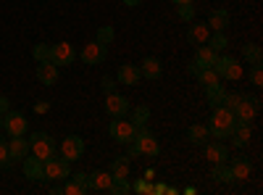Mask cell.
Listing matches in <instances>:
<instances>
[{
	"label": "cell",
	"mask_w": 263,
	"mask_h": 195,
	"mask_svg": "<svg viewBox=\"0 0 263 195\" xmlns=\"http://www.w3.org/2000/svg\"><path fill=\"white\" fill-rule=\"evenodd\" d=\"M237 119H234V111H229L227 105H216L213 114H211V121H208V132L216 137V140H227L232 135Z\"/></svg>",
	"instance_id": "obj_1"
},
{
	"label": "cell",
	"mask_w": 263,
	"mask_h": 195,
	"mask_svg": "<svg viewBox=\"0 0 263 195\" xmlns=\"http://www.w3.org/2000/svg\"><path fill=\"white\" fill-rule=\"evenodd\" d=\"M132 145H135L140 150V156H147V158H156L161 153V145H158V137L150 132L147 127H140L135 140H132Z\"/></svg>",
	"instance_id": "obj_2"
},
{
	"label": "cell",
	"mask_w": 263,
	"mask_h": 195,
	"mask_svg": "<svg viewBox=\"0 0 263 195\" xmlns=\"http://www.w3.org/2000/svg\"><path fill=\"white\" fill-rule=\"evenodd\" d=\"M71 174V161H66L63 156H50V158H45L42 161V177L45 180H66Z\"/></svg>",
	"instance_id": "obj_3"
},
{
	"label": "cell",
	"mask_w": 263,
	"mask_h": 195,
	"mask_svg": "<svg viewBox=\"0 0 263 195\" xmlns=\"http://www.w3.org/2000/svg\"><path fill=\"white\" fill-rule=\"evenodd\" d=\"M29 153H34L40 161L55 156V140L50 135H45V132H34L29 137Z\"/></svg>",
	"instance_id": "obj_4"
},
{
	"label": "cell",
	"mask_w": 263,
	"mask_h": 195,
	"mask_svg": "<svg viewBox=\"0 0 263 195\" xmlns=\"http://www.w3.org/2000/svg\"><path fill=\"white\" fill-rule=\"evenodd\" d=\"M137 129H140V127H135L126 116H121V119H114V121H111L108 132H111V137H114L116 143H121V145H132V140H135V135H137Z\"/></svg>",
	"instance_id": "obj_5"
},
{
	"label": "cell",
	"mask_w": 263,
	"mask_h": 195,
	"mask_svg": "<svg viewBox=\"0 0 263 195\" xmlns=\"http://www.w3.org/2000/svg\"><path fill=\"white\" fill-rule=\"evenodd\" d=\"M213 72L221 79H229V82H237L242 77V66H239V61L232 58V56H218V61L213 63Z\"/></svg>",
	"instance_id": "obj_6"
},
{
	"label": "cell",
	"mask_w": 263,
	"mask_h": 195,
	"mask_svg": "<svg viewBox=\"0 0 263 195\" xmlns=\"http://www.w3.org/2000/svg\"><path fill=\"white\" fill-rule=\"evenodd\" d=\"M3 129L11 137H21V135H27L29 121H27V116L21 111H6L3 114Z\"/></svg>",
	"instance_id": "obj_7"
},
{
	"label": "cell",
	"mask_w": 263,
	"mask_h": 195,
	"mask_svg": "<svg viewBox=\"0 0 263 195\" xmlns=\"http://www.w3.org/2000/svg\"><path fill=\"white\" fill-rule=\"evenodd\" d=\"M105 114L111 116V119H121L129 114V100L121 95V93H108L105 95Z\"/></svg>",
	"instance_id": "obj_8"
},
{
	"label": "cell",
	"mask_w": 263,
	"mask_h": 195,
	"mask_svg": "<svg viewBox=\"0 0 263 195\" xmlns=\"http://www.w3.org/2000/svg\"><path fill=\"white\" fill-rule=\"evenodd\" d=\"M258 111H260V100L258 98H242L239 100V105L234 108V119L237 121H245V124H250L255 116H258Z\"/></svg>",
	"instance_id": "obj_9"
},
{
	"label": "cell",
	"mask_w": 263,
	"mask_h": 195,
	"mask_svg": "<svg viewBox=\"0 0 263 195\" xmlns=\"http://www.w3.org/2000/svg\"><path fill=\"white\" fill-rule=\"evenodd\" d=\"M61 156L66 161H79L84 156V140L79 135H69V137H63L61 143Z\"/></svg>",
	"instance_id": "obj_10"
},
{
	"label": "cell",
	"mask_w": 263,
	"mask_h": 195,
	"mask_svg": "<svg viewBox=\"0 0 263 195\" xmlns=\"http://www.w3.org/2000/svg\"><path fill=\"white\" fill-rule=\"evenodd\" d=\"M108 45H103V42H90V45H84L82 50H79V58L87 63V66H98V63H103L105 61V56H108V50H105Z\"/></svg>",
	"instance_id": "obj_11"
},
{
	"label": "cell",
	"mask_w": 263,
	"mask_h": 195,
	"mask_svg": "<svg viewBox=\"0 0 263 195\" xmlns=\"http://www.w3.org/2000/svg\"><path fill=\"white\" fill-rule=\"evenodd\" d=\"M77 58V50L71 42H58V45H50V61L55 66H69Z\"/></svg>",
	"instance_id": "obj_12"
},
{
	"label": "cell",
	"mask_w": 263,
	"mask_h": 195,
	"mask_svg": "<svg viewBox=\"0 0 263 195\" xmlns=\"http://www.w3.org/2000/svg\"><path fill=\"white\" fill-rule=\"evenodd\" d=\"M111 182H114V174L105 171V169H98V171H92V174H87V185H90L92 192H108Z\"/></svg>",
	"instance_id": "obj_13"
},
{
	"label": "cell",
	"mask_w": 263,
	"mask_h": 195,
	"mask_svg": "<svg viewBox=\"0 0 263 195\" xmlns=\"http://www.w3.org/2000/svg\"><path fill=\"white\" fill-rule=\"evenodd\" d=\"M218 56H221V53H216V50L208 48V45H197L192 63H195L197 69H213V63L218 61Z\"/></svg>",
	"instance_id": "obj_14"
},
{
	"label": "cell",
	"mask_w": 263,
	"mask_h": 195,
	"mask_svg": "<svg viewBox=\"0 0 263 195\" xmlns=\"http://www.w3.org/2000/svg\"><path fill=\"white\" fill-rule=\"evenodd\" d=\"M87 190H90V185H87V174H84V171H77V174L66 177V185H63L66 195H84Z\"/></svg>",
	"instance_id": "obj_15"
},
{
	"label": "cell",
	"mask_w": 263,
	"mask_h": 195,
	"mask_svg": "<svg viewBox=\"0 0 263 195\" xmlns=\"http://www.w3.org/2000/svg\"><path fill=\"white\" fill-rule=\"evenodd\" d=\"M27 156H29V140H24V135L11 137L8 140V158L11 161H24Z\"/></svg>",
	"instance_id": "obj_16"
},
{
	"label": "cell",
	"mask_w": 263,
	"mask_h": 195,
	"mask_svg": "<svg viewBox=\"0 0 263 195\" xmlns=\"http://www.w3.org/2000/svg\"><path fill=\"white\" fill-rule=\"evenodd\" d=\"M227 161H229V171H232V177H234V180H248V177H250L253 164H250L248 158H242V156H232V158H227Z\"/></svg>",
	"instance_id": "obj_17"
},
{
	"label": "cell",
	"mask_w": 263,
	"mask_h": 195,
	"mask_svg": "<svg viewBox=\"0 0 263 195\" xmlns=\"http://www.w3.org/2000/svg\"><path fill=\"white\" fill-rule=\"evenodd\" d=\"M21 169H24V177H27V180H32V182L45 180V177H42V161H40L34 153H29L24 161H21Z\"/></svg>",
	"instance_id": "obj_18"
},
{
	"label": "cell",
	"mask_w": 263,
	"mask_h": 195,
	"mask_svg": "<svg viewBox=\"0 0 263 195\" xmlns=\"http://www.w3.org/2000/svg\"><path fill=\"white\" fill-rule=\"evenodd\" d=\"M250 135H253L250 124L237 121V124H234V129H232V135H229V140H232V145H234V148H245V145L250 143Z\"/></svg>",
	"instance_id": "obj_19"
},
{
	"label": "cell",
	"mask_w": 263,
	"mask_h": 195,
	"mask_svg": "<svg viewBox=\"0 0 263 195\" xmlns=\"http://www.w3.org/2000/svg\"><path fill=\"white\" fill-rule=\"evenodd\" d=\"M140 74H142V79H161L163 63H161L156 56H147V58L142 61V66H140Z\"/></svg>",
	"instance_id": "obj_20"
},
{
	"label": "cell",
	"mask_w": 263,
	"mask_h": 195,
	"mask_svg": "<svg viewBox=\"0 0 263 195\" xmlns=\"http://www.w3.org/2000/svg\"><path fill=\"white\" fill-rule=\"evenodd\" d=\"M37 79L42 82V84H55L58 82V66L53 61H42V63H37Z\"/></svg>",
	"instance_id": "obj_21"
},
{
	"label": "cell",
	"mask_w": 263,
	"mask_h": 195,
	"mask_svg": "<svg viewBox=\"0 0 263 195\" xmlns=\"http://www.w3.org/2000/svg\"><path fill=\"white\" fill-rule=\"evenodd\" d=\"M229 158V150L224 143H205V161L208 164H224Z\"/></svg>",
	"instance_id": "obj_22"
},
{
	"label": "cell",
	"mask_w": 263,
	"mask_h": 195,
	"mask_svg": "<svg viewBox=\"0 0 263 195\" xmlns=\"http://www.w3.org/2000/svg\"><path fill=\"white\" fill-rule=\"evenodd\" d=\"M140 79H142V74H140V66H135V63H124L116 72V82H121V84H137Z\"/></svg>",
	"instance_id": "obj_23"
},
{
	"label": "cell",
	"mask_w": 263,
	"mask_h": 195,
	"mask_svg": "<svg viewBox=\"0 0 263 195\" xmlns=\"http://www.w3.org/2000/svg\"><path fill=\"white\" fill-rule=\"evenodd\" d=\"M227 27H229V13L224 8H216L208 13V29L211 32H227Z\"/></svg>",
	"instance_id": "obj_24"
},
{
	"label": "cell",
	"mask_w": 263,
	"mask_h": 195,
	"mask_svg": "<svg viewBox=\"0 0 263 195\" xmlns=\"http://www.w3.org/2000/svg\"><path fill=\"white\" fill-rule=\"evenodd\" d=\"M208 37H211V29H208L205 24H192V27L187 29V40L192 42V45H205Z\"/></svg>",
	"instance_id": "obj_25"
},
{
	"label": "cell",
	"mask_w": 263,
	"mask_h": 195,
	"mask_svg": "<svg viewBox=\"0 0 263 195\" xmlns=\"http://www.w3.org/2000/svg\"><path fill=\"white\" fill-rule=\"evenodd\" d=\"M203 90H205V100H208V105H211V108H216V105H224L227 90L221 87V82H218V84H211V87H203Z\"/></svg>",
	"instance_id": "obj_26"
},
{
	"label": "cell",
	"mask_w": 263,
	"mask_h": 195,
	"mask_svg": "<svg viewBox=\"0 0 263 195\" xmlns=\"http://www.w3.org/2000/svg\"><path fill=\"white\" fill-rule=\"evenodd\" d=\"M213 169H211V177L216 180V182H221V185H229V182H234V177H232V171H229V164L224 161V164H211Z\"/></svg>",
	"instance_id": "obj_27"
},
{
	"label": "cell",
	"mask_w": 263,
	"mask_h": 195,
	"mask_svg": "<svg viewBox=\"0 0 263 195\" xmlns=\"http://www.w3.org/2000/svg\"><path fill=\"white\" fill-rule=\"evenodd\" d=\"M129 166H132V158L129 156H119V158H114V164H111V174H114V180H119V177H129Z\"/></svg>",
	"instance_id": "obj_28"
},
{
	"label": "cell",
	"mask_w": 263,
	"mask_h": 195,
	"mask_svg": "<svg viewBox=\"0 0 263 195\" xmlns=\"http://www.w3.org/2000/svg\"><path fill=\"white\" fill-rule=\"evenodd\" d=\"M208 135H211V132H208V127H205V124H192V127L187 129V140L195 143V145H203Z\"/></svg>",
	"instance_id": "obj_29"
},
{
	"label": "cell",
	"mask_w": 263,
	"mask_h": 195,
	"mask_svg": "<svg viewBox=\"0 0 263 195\" xmlns=\"http://www.w3.org/2000/svg\"><path fill=\"white\" fill-rule=\"evenodd\" d=\"M208 48H213L216 53H221V50H227V45H229V40H227V32H211V37H208V42H205Z\"/></svg>",
	"instance_id": "obj_30"
},
{
	"label": "cell",
	"mask_w": 263,
	"mask_h": 195,
	"mask_svg": "<svg viewBox=\"0 0 263 195\" xmlns=\"http://www.w3.org/2000/svg\"><path fill=\"white\" fill-rule=\"evenodd\" d=\"M197 82H200L203 84V87H211V84H218V82H221V77H218L213 69H197Z\"/></svg>",
	"instance_id": "obj_31"
},
{
	"label": "cell",
	"mask_w": 263,
	"mask_h": 195,
	"mask_svg": "<svg viewBox=\"0 0 263 195\" xmlns=\"http://www.w3.org/2000/svg\"><path fill=\"white\" fill-rule=\"evenodd\" d=\"M242 56H245L248 63H260V58H263V53H260V48L255 45V42H245V45H242Z\"/></svg>",
	"instance_id": "obj_32"
},
{
	"label": "cell",
	"mask_w": 263,
	"mask_h": 195,
	"mask_svg": "<svg viewBox=\"0 0 263 195\" xmlns=\"http://www.w3.org/2000/svg\"><path fill=\"white\" fill-rule=\"evenodd\" d=\"M147 119H150V108H147V105H137L135 111H132V119H129V121L135 124V127H145Z\"/></svg>",
	"instance_id": "obj_33"
},
{
	"label": "cell",
	"mask_w": 263,
	"mask_h": 195,
	"mask_svg": "<svg viewBox=\"0 0 263 195\" xmlns=\"http://www.w3.org/2000/svg\"><path fill=\"white\" fill-rule=\"evenodd\" d=\"M108 192H111V195H126V192H132V185L126 182V177H119V180H114V182H111Z\"/></svg>",
	"instance_id": "obj_34"
},
{
	"label": "cell",
	"mask_w": 263,
	"mask_h": 195,
	"mask_svg": "<svg viewBox=\"0 0 263 195\" xmlns=\"http://www.w3.org/2000/svg\"><path fill=\"white\" fill-rule=\"evenodd\" d=\"M132 192H137V195H153V180H137L135 185H132Z\"/></svg>",
	"instance_id": "obj_35"
},
{
	"label": "cell",
	"mask_w": 263,
	"mask_h": 195,
	"mask_svg": "<svg viewBox=\"0 0 263 195\" xmlns=\"http://www.w3.org/2000/svg\"><path fill=\"white\" fill-rule=\"evenodd\" d=\"M34 61H37V63L50 61V45H45V42H37V45H34Z\"/></svg>",
	"instance_id": "obj_36"
},
{
	"label": "cell",
	"mask_w": 263,
	"mask_h": 195,
	"mask_svg": "<svg viewBox=\"0 0 263 195\" xmlns=\"http://www.w3.org/2000/svg\"><path fill=\"white\" fill-rule=\"evenodd\" d=\"M250 82H253V87H260V84H263V69H260V63H253Z\"/></svg>",
	"instance_id": "obj_37"
},
{
	"label": "cell",
	"mask_w": 263,
	"mask_h": 195,
	"mask_svg": "<svg viewBox=\"0 0 263 195\" xmlns=\"http://www.w3.org/2000/svg\"><path fill=\"white\" fill-rule=\"evenodd\" d=\"M245 95L242 93H227V98H224V105L229 108V111H234V108L239 105V100H242Z\"/></svg>",
	"instance_id": "obj_38"
},
{
	"label": "cell",
	"mask_w": 263,
	"mask_h": 195,
	"mask_svg": "<svg viewBox=\"0 0 263 195\" xmlns=\"http://www.w3.org/2000/svg\"><path fill=\"white\" fill-rule=\"evenodd\" d=\"M11 158H8V140L0 135V166H8Z\"/></svg>",
	"instance_id": "obj_39"
},
{
	"label": "cell",
	"mask_w": 263,
	"mask_h": 195,
	"mask_svg": "<svg viewBox=\"0 0 263 195\" xmlns=\"http://www.w3.org/2000/svg\"><path fill=\"white\" fill-rule=\"evenodd\" d=\"M177 13H179V19H182V21H192V16H195V8H192V3H182Z\"/></svg>",
	"instance_id": "obj_40"
},
{
	"label": "cell",
	"mask_w": 263,
	"mask_h": 195,
	"mask_svg": "<svg viewBox=\"0 0 263 195\" xmlns=\"http://www.w3.org/2000/svg\"><path fill=\"white\" fill-rule=\"evenodd\" d=\"M98 42H103V45H108V42H114V29H111V27H103V29H98Z\"/></svg>",
	"instance_id": "obj_41"
},
{
	"label": "cell",
	"mask_w": 263,
	"mask_h": 195,
	"mask_svg": "<svg viewBox=\"0 0 263 195\" xmlns=\"http://www.w3.org/2000/svg\"><path fill=\"white\" fill-rule=\"evenodd\" d=\"M103 90H105V93H114V90H116V79L103 77Z\"/></svg>",
	"instance_id": "obj_42"
},
{
	"label": "cell",
	"mask_w": 263,
	"mask_h": 195,
	"mask_svg": "<svg viewBox=\"0 0 263 195\" xmlns=\"http://www.w3.org/2000/svg\"><path fill=\"white\" fill-rule=\"evenodd\" d=\"M166 192H168V185H163V182L153 185V195H166Z\"/></svg>",
	"instance_id": "obj_43"
},
{
	"label": "cell",
	"mask_w": 263,
	"mask_h": 195,
	"mask_svg": "<svg viewBox=\"0 0 263 195\" xmlns=\"http://www.w3.org/2000/svg\"><path fill=\"white\" fill-rule=\"evenodd\" d=\"M6 111H11V103L8 98H0V114H6Z\"/></svg>",
	"instance_id": "obj_44"
},
{
	"label": "cell",
	"mask_w": 263,
	"mask_h": 195,
	"mask_svg": "<svg viewBox=\"0 0 263 195\" xmlns=\"http://www.w3.org/2000/svg\"><path fill=\"white\" fill-rule=\"evenodd\" d=\"M50 192H53V195H61V192H63V185H61V180H55V185L50 187Z\"/></svg>",
	"instance_id": "obj_45"
},
{
	"label": "cell",
	"mask_w": 263,
	"mask_h": 195,
	"mask_svg": "<svg viewBox=\"0 0 263 195\" xmlns=\"http://www.w3.org/2000/svg\"><path fill=\"white\" fill-rule=\"evenodd\" d=\"M48 108H50V103H45V100H40V103L34 105V111H40V114H42V111H48Z\"/></svg>",
	"instance_id": "obj_46"
},
{
	"label": "cell",
	"mask_w": 263,
	"mask_h": 195,
	"mask_svg": "<svg viewBox=\"0 0 263 195\" xmlns=\"http://www.w3.org/2000/svg\"><path fill=\"white\" fill-rule=\"evenodd\" d=\"M142 0H124V6H140Z\"/></svg>",
	"instance_id": "obj_47"
},
{
	"label": "cell",
	"mask_w": 263,
	"mask_h": 195,
	"mask_svg": "<svg viewBox=\"0 0 263 195\" xmlns=\"http://www.w3.org/2000/svg\"><path fill=\"white\" fill-rule=\"evenodd\" d=\"M171 3H177V6H182V3H192V0H171Z\"/></svg>",
	"instance_id": "obj_48"
},
{
	"label": "cell",
	"mask_w": 263,
	"mask_h": 195,
	"mask_svg": "<svg viewBox=\"0 0 263 195\" xmlns=\"http://www.w3.org/2000/svg\"><path fill=\"white\" fill-rule=\"evenodd\" d=\"M0 129H3V114H0Z\"/></svg>",
	"instance_id": "obj_49"
}]
</instances>
